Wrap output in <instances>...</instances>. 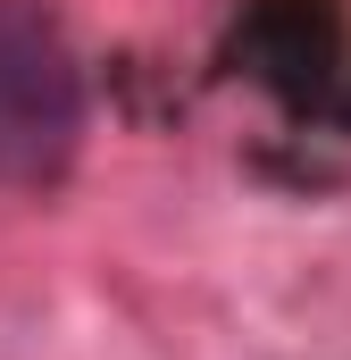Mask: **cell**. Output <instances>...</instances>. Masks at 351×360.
<instances>
[{"mask_svg": "<svg viewBox=\"0 0 351 360\" xmlns=\"http://www.w3.org/2000/svg\"><path fill=\"white\" fill-rule=\"evenodd\" d=\"M84 151V68L42 0H0V193H42Z\"/></svg>", "mask_w": 351, "mask_h": 360, "instance_id": "6da1fadb", "label": "cell"}]
</instances>
